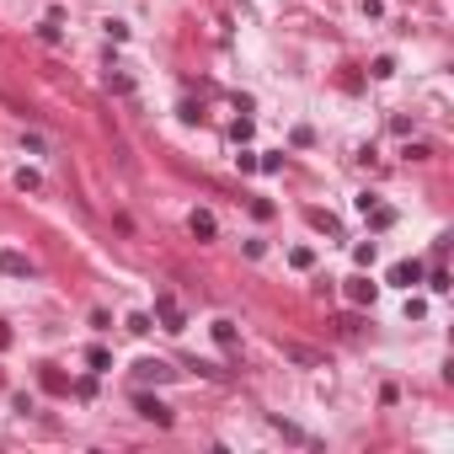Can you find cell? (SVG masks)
<instances>
[{
	"mask_svg": "<svg viewBox=\"0 0 454 454\" xmlns=\"http://www.w3.org/2000/svg\"><path fill=\"white\" fill-rule=\"evenodd\" d=\"M171 364H161V358H139V364H134V379H139V385H166V379H171Z\"/></svg>",
	"mask_w": 454,
	"mask_h": 454,
	"instance_id": "cell-1",
	"label": "cell"
},
{
	"mask_svg": "<svg viewBox=\"0 0 454 454\" xmlns=\"http://www.w3.org/2000/svg\"><path fill=\"white\" fill-rule=\"evenodd\" d=\"M155 315H161L166 331H187V315H182V305H177L171 294H155Z\"/></svg>",
	"mask_w": 454,
	"mask_h": 454,
	"instance_id": "cell-2",
	"label": "cell"
},
{
	"mask_svg": "<svg viewBox=\"0 0 454 454\" xmlns=\"http://www.w3.org/2000/svg\"><path fill=\"white\" fill-rule=\"evenodd\" d=\"M187 230H193L198 241H214V235H219V219H214L208 208H193V214H187Z\"/></svg>",
	"mask_w": 454,
	"mask_h": 454,
	"instance_id": "cell-3",
	"label": "cell"
},
{
	"mask_svg": "<svg viewBox=\"0 0 454 454\" xmlns=\"http://www.w3.org/2000/svg\"><path fill=\"white\" fill-rule=\"evenodd\" d=\"M139 417H145V422H155V428H171V406H161L155 395H139Z\"/></svg>",
	"mask_w": 454,
	"mask_h": 454,
	"instance_id": "cell-4",
	"label": "cell"
},
{
	"mask_svg": "<svg viewBox=\"0 0 454 454\" xmlns=\"http://www.w3.org/2000/svg\"><path fill=\"white\" fill-rule=\"evenodd\" d=\"M0 273H6V278H32V262H27L21 251H0Z\"/></svg>",
	"mask_w": 454,
	"mask_h": 454,
	"instance_id": "cell-5",
	"label": "cell"
},
{
	"mask_svg": "<svg viewBox=\"0 0 454 454\" xmlns=\"http://www.w3.org/2000/svg\"><path fill=\"white\" fill-rule=\"evenodd\" d=\"M391 284H401V289L422 284V262H395V268H391Z\"/></svg>",
	"mask_w": 454,
	"mask_h": 454,
	"instance_id": "cell-6",
	"label": "cell"
},
{
	"mask_svg": "<svg viewBox=\"0 0 454 454\" xmlns=\"http://www.w3.org/2000/svg\"><path fill=\"white\" fill-rule=\"evenodd\" d=\"M374 294H379V284H369V278H348V299L353 305H374Z\"/></svg>",
	"mask_w": 454,
	"mask_h": 454,
	"instance_id": "cell-7",
	"label": "cell"
},
{
	"mask_svg": "<svg viewBox=\"0 0 454 454\" xmlns=\"http://www.w3.org/2000/svg\"><path fill=\"white\" fill-rule=\"evenodd\" d=\"M284 358H289V364H305V369H321V358L310 348H299V342H284Z\"/></svg>",
	"mask_w": 454,
	"mask_h": 454,
	"instance_id": "cell-8",
	"label": "cell"
},
{
	"mask_svg": "<svg viewBox=\"0 0 454 454\" xmlns=\"http://www.w3.org/2000/svg\"><path fill=\"white\" fill-rule=\"evenodd\" d=\"M364 214H369V225H374V230H391V225H395V208H379V204H369Z\"/></svg>",
	"mask_w": 454,
	"mask_h": 454,
	"instance_id": "cell-9",
	"label": "cell"
},
{
	"mask_svg": "<svg viewBox=\"0 0 454 454\" xmlns=\"http://www.w3.org/2000/svg\"><path fill=\"white\" fill-rule=\"evenodd\" d=\"M214 342H219V348H235V321L219 315V321H214Z\"/></svg>",
	"mask_w": 454,
	"mask_h": 454,
	"instance_id": "cell-10",
	"label": "cell"
},
{
	"mask_svg": "<svg viewBox=\"0 0 454 454\" xmlns=\"http://www.w3.org/2000/svg\"><path fill=\"white\" fill-rule=\"evenodd\" d=\"M86 364H91L97 374H107V369H112V353H107V348H86Z\"/></svg>",
	"mask_w": 454,
	"mask_h": 454,
	"instance_id": "cell-11",
	"label": "cell"
},
{
	"mask_svg": "<svg viewBox=\"0 0 454 454\" xmlns=\"http://www.w3.org/2000/svg\"><path fill=\"white\" fill-rule=\"evenodd\" d=\"M268 422H273V428H278L284 438H294V444H315L310 433H299V428H294V422H284V417H268Z\"/></svg>",
	"mask_w": 454,
	"mask_h": 454,
	"instance_id": "cell-12",
	"label": "cell"
},
{
	"mask_svg": "<svg viewBox=\"0 0 454 454\" xmlns=\"http://www.w3.org/2000/svg\"><path fill=\"white\" fill-rule=\"evenodd\" d=\"M369 75H374V81H391V75H395V59H391V54H379V59L369 64Z\"/></svg>",
	"mask_w": 454,
	"mask_h": 454,
	"instance_id": "cell-13",
	"label": "cell"
},
{
	"mask_svg": "<svg viewBox=\"0 0 454 454\" xmlns=\"http://www.w3.org/2000/svg\"><path fill=\"white\" fill-rule=\"evenodd\" d=\"M289 262H294L299 273H310V268H315V251H310V246H294V251H289Z\"/></svg>",
	"mask_w": 454,
	"mask_h": 454,
	"instance_id": "cell-14",
	"label": "cell"
},
{
	"mask_svg": "<svg viewBox=\"0 0 454 454\" xmlns=\"http://www.w3.org/2000/svg\"><path fill=\"white\" fill-rule=\"evenodd\" d=\"M310 225H315V230H326V235H337V219H331L326 208H310Z\"/></svg>",
	"mask_w": 454,
	"mask_h": 454,
	"instance_id": "cell-15",
	"label": "cell"
},
{
	"mask_svg": "<svg viewBox=\"0 0 454 454\" xmlns=\"http://www.w3.org/2000/svg\"><path fill=\"white\" fill-rule=\"evenodd\" d=\"M43 391L64 395V391H70V385H64V374H59V369H43Z\"/></svg>",
	"mask_w": 454,
	"mask_h": 454,
	"instance_id": "cell-16",
	"label": "cell"
},
{
	"mask_svg": "<svg viewBox=\"0 0 454 454\" xmlns=\"http://www.w3.org/2000/svg\"><path fill=\"white\" fill-rule=\"evenodd\" d=\"M17 187H21V193H38V187H43V177H38V171H27V166H21V171H17Z\"/></svg>",
	"mask_w": 454,
	"mask_h": 454,
	"instance_id": "cell-17",
	"label": "cell"
},
{
	"mask_svg": "<svg viewBox=\"0 0 454 454\" xmlns=\"http://www.w3.org/2000/svg\"><path fill=\"white\" fill-rule=\"evenodd\" d=\"M230 139H235V145H246V139H251V118H235V124H230Z\"/></svg>",
	"mask_w": 454,
	"mask_h": 454,
	"instance_id": "cell-18",
	"label": "cell"
},
{
	"mask_svg": "<svg viewBox=\"0 0 454 454\" xmlns=\"http://www.w3.org/2000/svg\"><path fill=\"white\" fill-rule=\"evenodd\" d=\"M374 251H379L374 241H358V246H353V257H358V268H369V262H374Z\"/></svg>",
	"mask_w": 454,
	"mask_h": 454,
	"instance_id": "cell-19",
	"label": "cell"
},
{
	"mask_svg": "<svg viewBox=\"0 0 454 454\" xmlns=\"http://www.w3.org/2000/svg\"><path fill=\"white\" fill-rule=\"evenodd\" d=\"M128 331H134V337H145V331H150V315H145V310H134V315H128Z\"/></svg>",
	"mask_w": 454,
	"mask_h": 454,
	"instance_id": "cell-20",
	"label": "cell"
},
{
	"mask_svg": "<svg viewBox=\"0 0 454 454\" xmlns=\"http://www.w3.org/2000/svg\"><path fill=\"white\" fill-rule=\"evenodd\" d=\"M257 171H284V155H257Z\"/></svg>",
	"mask_w": 454,
	"mask_h": 454,
	"instance_id": "cell-21",
	"label": "cell"
},
{
	"mask_svg": "<svg viewBox=\"0 0 454 454\" xmlns=\"http://www.w3.org/2000/svg\"><path fill=\"white\" fill-rule=\"evenodd\" d=\"M428 289H433V294H449V273L438 268V273H433V278H428Z\"/></svg>",
	"mask_w": 454,
	"mask_h": 454,
	"instance_id": "cell-22",
	"label": "cell"
},
{
	"mask_svg": "<svg viewBox=\"0 0 454 454\" xmlns=\"http://www.w3.org/2000/svg\"><path fill=\"white\" fill-rule=\"evenodd\" d=\"M0 348H11V331H6V326H0Z\"/></svg>",
	"mask_w": 454,
	"mask_h": 454,
	"instance_id": "cell-23",
	"label": "cell"
},
{
	"mask_svg": "<svg viewBox=\"0 0 454 454\" xmlns=\"http://www.w3.org/2000/svg\"><path fill=\"white\" fill-rule=\"evenodd\" d=\"M0 385H6V374H0Z\"/></svg>",
	"mask_w": 454,
	"mask_h": 454,
	"instance_id": "cell-24",
	"label": "cell"
}]
</instances>
